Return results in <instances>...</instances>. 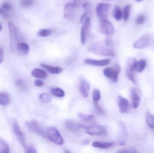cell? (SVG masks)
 <instances>
[{
    "mask_svg": "<svg viewBox=\"0 0 154 153\" xmlns=\"http://www.w3.org/2000/svg\"><path fill=\"white\" fill-rule=\"evenodd\" d=\"M108 46L101 44H94L88 48L89 52L102 56L113 57L115 56L114 51L108 47Z\"/></svg>",
    "mask_w": 154,
    "mask_h": 153,
    "instance_id": "6da1fadb",
    "label": "cell"
},
{
    "mask_svg": "<svg viewBox=\"0 0 154 153\" xmlns=\"http://www.w3.org/2000/svg\"><path fill=\"white\" fill-rule=\"evenodd\" d=\"M25 126L28 130L31 133L37 134L42 137L45 139H47L46 130L44 131L42 127L35 120L30 121H26Z\"/></svg>",
    "mask_w": 154,
    "mask_h": 153,
    "instance_id": "7a4b0ae2",
    "label": "cell"
},
{
    "mask_svg": "<svg viewBox=\"0 0 154 153\" xmlns=\"http://www.w3.org/2000/svg\"><path fill=\"white\" fill-rule=\"evenodd\" d=\"M47 138L51 141L58 145H61L64 143V140L56 128L51 127L46 130Z\"/></svg>",
    "mask_w": 154,
    "mask_h": 153,
    "instance_id": "3957f363",
    "label": "cell"
},
{
    "mask_svg": "<svg viewBox=\"0 0 154 153\" xmlns=\"http://www.w3.org/2000/svg\"><path fill=\"white\" fill-rule=\"evenodd\" d=\"M120 71L121 67L119 65L116 64L114 66L105 68L103 71V73L106 77L110 79L113 82H116Z\"/></svg>",
    "mask_w": 154,
    "mask_h": 153,
    "instance_id": "277c9868",
    "label": "cell"
},
{
    "mask_svg": "<svg viewBox=\"0 0 154 153\" xmlns=\"http://www.w3.org/2000/svg\"><path fill=\"white\" fill-rule=\"evenodd\" d=\"M99 29L100 32L104 35L109 36L115 33V28L113 24L107 19L100 20Z\"/></svg>",
    "mask_w": 154,
    "mask_h": 153,
    "instance_id": "5b68a950",
    "label": "cell"
},
{
    "mask_svg": "<svg viewBox=\"0 0 154 153\" xmlns=\"http://www.w3.org/2000/svg\"><path fill=\"white\" fill-rule=\"evenodd\" d=\"M110 8L109 4L100 3L96 6V10L97 16L100 20L106 19L108 12Z\"/></svg>",
    "mask_w": 154,
    "mask_h": 153,
    "instance_id": "8992f818",
    "label": "cell"
},
{
    "mask_svg": "<svg viewBox=\"0 0 154 153\" xmlns=\"http://www.w3.org/2000/svg\"><path fill=\"white\" fill-rule=\"evenodd\" d=\"M12 127L16 137L25 150L27 146L26 145L25 137H24L22 131L20 129L19 124L16 120H14V121H13Z\"/></svg>",
    "mask_w": 154,
    "mask_h": 153,
    "instance_id": "52a82bcc",
    "label": "cell"
},
{
    "mask_svg": "<svg viewBox=\"0 0 154 153\" xmlns=\"http://www.w3.org/2000/svg\"><path fill=\"white\" fill-rule=\"evenodd\" d=\"M84 129L86 133L91 136H100L104 134L106 131V128L103 126H85Z\"/></svg>",
    "mask_w": 154,
    "mask_h": 153,
    "instance_id": "ba28073f",
    "label": "cell"
},
{
    "mask_svg": "<svg viewBox=\"0 0 154 153\" xmlns=\"http://www.w3.org/2000/svg\"><path fill=\"white\" fill-rule=\"evenodd\" d=\"M151 44V37L148 34H146L135 41L133 47L137 49H141L147 47Z\"/></svg>",
    "mask_w": 154,
    "mask_h": 153,
    "instance_id": "9c48e42d",
    "label": "cell"
},
{
    "mask_svg": "<svg viewBox=\"0 0 154 153\" xmlns=\"http://www.w3.org/2000/svg\"><path fill=\"white\" fill-rule=\"evenodd\" d=\"M75 9L72 6L70 2L66 4L64 6V18L69 21L73 20L76 16Z\"/></svg>",
    "mask_w": 154,
    "mask_h": 153,
    "instance_id": "30bf717a",
    "label": "cell"
},
{
    "mask_svg": "<svg viewBox=\"0 0 154 153\" xmlns=\"http://www.w3.org/2000/svg\"><path fill=\"white\" fill-rule=\"evenodd\" d=\"M136 61V59L134 57L129 58L128 59V62L126 69L127 76L128 77V79L135 84H137V81H136L135 78L134 73L132 72H131V70Z\"/></svg>",
    "mask_w": 154,
    "mask_h": 153,
    "instance_id": "8fae6325",
    "label": "cell"
},
{
    "mask_svg": "<svg viewBox=\"0 0 154 153\" xmlns=\"http://www.w3.org/2000/svg\"><path fill=\"white\" fill-rule=\"evenodd\" d=\"M84 63L87 64L95 66H103L108 65L111 63V59L109 58L97 60L91 58H86L84 60Z\"/></svg>",
    "mask_w": 154,
    "mask_h": 153,
    "instance_id": "7c38bea8",
    "label": "cell"
},
{
    "mask_svg": "<svg viewBox=\"0 0 154 153\" xmlns=\"http://www.w3.org/2000/svg\"><path fill=\"white\" fill-rule=\"evenodd\" d=\"M66 127L69 131L77 133L81 129H84L85 126L71 120H67L66 123Z\"/></svg>",
    "mask_w": 154,
    "mask_h": 153,
    "instance_id": "4fadbf2b",
    "label": "cell"
},
{
    "mask_svg": "<svg viewBox=\"0 0 154 153\" xmlns=\"http://www.w3.org/2000/svg\"><path fill=\"white\" fill-rule=\"evenodd\" d=\"M90 84L88 82L82 79L81 82L80 91L82 95L84 98H87L89 93Z\"/></svg>",
    "mask_w": 154,
    "mask_h": 153,
    "instance_id": "5bb4252c",
    "label": "cell"
},
{
    "mask_svg": "<svg viewBox=\"0 0 154 153\" xmlns=\"http://www.w3.org/2000/svg\"><path fill=\"white\" fill-rule=\"evenodd\" d=\"M118 99L119 107L120 113L122 114L126 113L128 109V100L121 96H119Z\"/></svg>",
    "mask_w": 154,
    "mask_h": 153,
    "instance_id": "9a60e30c",
    "label": "cell"
},
{
    "mask_svg": "<svg viewBox=\"0 0 154 153\" xmlns=\"http://www.w3.org/2000/svg\"><path fill=\"white\" fill-rule=\"evenodd\" d=\"M146 66V61L144 59H142L139 61H137L132 68V72H141L144 70Z\"/></svg>",
    "mask_w": 154,
    "mask_h": 153,
    "instance_id": "2e32d148",
    "label": "cell"
},
{
    "mask_svg": "<svg viewBox=\"0 0 154 153\" xmlns=\"http://www.w3.org/2000/svg\"><path fill=\"white\" fill-rule=\"evenodd\" d=\"M40 66L46 70H48L49 72L54 74H60L63 71V69L61 67L59 66H52L46 64L45 63H41Z\"/></svg>",
    "mask_w": 154,
    "mask_h": 153,
    "instance_id": "e0dca14e",
    "label": "cell"
},
{
    "mask_svg": "<svg viewBox=\"0 0 154 153\" xmlns=\"http://www.w3.org/2000/svg\"><path fill=\"white\" fill-rule=\"evenodd\" d=\"M133 106L135 109L137 108L140 104V97L136 89H133L132 91Z\"/></svg>",
    "mask_w": 154,
    "mask_h": 153,
    "instance_id": "ac0fdd59",
    "label": "cell"
},
{
    "mask_svg": "<svg viewBox=\"0 0 154 153\" xmlns=\"http://www.w3.org/2000/svg\"><path fill=\"white\" fill-rule=\"evenodd\" d=\"M32 75L33 77L39 79H43L48 76L47 72L42 69L35 68L32 72Z\"/></svg>",
    "mask_w": 154,
    "mask_h": 153,
    "instance_id": "d6986e66",
    "label": "cell"
},
{
    "mask_svg": "<svg viewBox=\"0 0 154 153\" xmlns=\"http://www.w3.org/2000/svg\"><path fill=\"white\" fill-rule=\"evenodd\" d=\"M114 143L111 142H93L92 143V146L93 147L96 148H101V149H107L113 146Z\"/></svg>",
    "mask_w": 154,
    "mask_h": 153,
    "instance_id": "ffe728a7",
    "label": "cell"
},
{
    "mask_svg": "<svg viewBox=\"0 0 154 153\" xmlns=\"http://www.w3.org/2000/svg\"><path fill=\"white\" fill-rule=\"evenodd\" d=\"M17 48L18 51L23 54H28L29 52V47L28 44L23 42L19 43L17 45Z\"/></svg>",
    "mask_w": 154,
    "mask_h": 153,
    "instance_id": "44dd1931",
    "label": "cell"
},
{
    "mask_svg": "<svg viewBox=\"0 0 154 153\" xmlns=\"http://www.w3.org/2000/svg\"><path fill=\"white\" fill-rule=\"evenodd\" d=\"M50 91L52 95L58 98H62L65 95V92L60 88L53 87L51 88Z\"/></svg>",
    "mask_w": 154,
    "mask_h": 153,
    "instance_id": "7402d4cb",
    "label": "cell"
},
{
    "mask_svg": "<svg viewBox=\"0 0 154 153\" xmlns=\"http://www.w3.org/2000/svg\"><path fill=\"white\" fill-rule=\"evenodd\" d=\"M10 153V148L8 143L0 138V153Z\"/></svg>",
    "mask_w": 154,
    "mask_h": 153,
    "instance_id": "603a6c76",
    "label": "cell"
},
{
    "mask_svg": "<svg viewBox=\"0 0 154 153\" xmlns=\"http://www.w3.org/2000/svg\"><path fill=\"white\" fill-rule=\"evenodd\" d=\"M10 102V98L7 93H0V105L7 106Z\"/></svg>",
    "mask_w": 154,
    "mask_h": 153,
    "instance_id": "cb8c5ba5",
    "label": "cell"
},
{
    "mask_svg": "<svg viewBox=\"0 0 154 153\" xmlns=\"http://www.w3.org/2000/svg\"><path fill=\"white\" fill-rule=\"evenodd\" d=\"M15 84L17 87L23 91H25L28 89L27 84L21 79H18L15 81Z\"/></svg>",
    "mask_w": 154,
    "mask_h": 153,
    "instance_id": "d4e9b609",
    "label": "cell"
},
{
    "mask_svg": "<svg viewBox=\"0 0 154 153\" xmlns=\"http://www.w3.org/2000/svg\"><path fill=\"white\" fill-rule=\"evenodd\" d=\"M39 99L43 103H50L52 100V97L48 93H42L40 95Z\"/></svg>",
    "mask_w": 154,
    "mask_h": 153,
    "instance_id": "484cf974",
    "label": "cell"
},
{
    "mask_svg": "<svg viewBox=\"0 0 154 153\" xmlns=\"http://www.w3.org/2000/svg\"><path fill=\"white\" fill-rule=\"evenodd\" d=\"M146 121L147 125L151 128H154V116L147 112L146 115Z\"/></svg>",
    "mask_w": 154,
    "mask_h": 153,
    "instance_id": "4316f807",
    "label": "cell"
},
{
    "mask_svg": "<svg viewBox=\"0 0 154 153\" xmlns=\"http://www.w3.org/2000/svg\"><path fill=\"white\" fill-rule=\"evenodd\" d=\"M100 93L99 90L98 89H95L93 90V93H92V99H93V103L94 104L98 103V102L100 100Z\"/></svg>",
    "mask_w": 154,
    "mask_h": 153,
    "instance_id": "83f0119b",
    "label": "cell"
},
{
    "mask_svg": "<svg viewBox=\"0 0 154 153\" xmlns=\"http://www.w3.org/2000/svg\"><path fill=\"white\" fill-rule=\"evenodd\" d=\"M114 16L117 21H120L122 19V12L119 6H116L115 7L114 10Z\"/></svg>",
    "mask_w": 154,
    "mask_h": 153,
    "instance_id": "f1b7e54d",
    "label": "cell"
},
{
    "mask_svg": "<svg viewBox=\"0 0 154 153\" xmlns=\"http://www.w3.org/2000/svg\"><path fill=\"white\" fill-rule=\"evenodd\" d=\"M78 116L82 120H85L87 122H91L95 120L94 116L92 115H88L87 114L79 113Z\"/></svg>",
    "mask_w": 154,
    "mask_h": 153,
    "instance_id": "f546056e",
    "label": "cell"
},
{
    "mask_svg": "<svg viewBox=\"0 0 154 153\" xmlns=\"http://www.w3.org/2000/svg\"><path fill=\"white\" fill-rule=\"evenodd\" d=\"M52 30L50 29H43L40 30L38 32V35L41 37H47L49 36L50 35L52 34Z\"/></svg>",
    "mask_w": 154,
    "mask_h": 153,
    "instance_id": "4dcf8cb0",
    "label": "cell"
},
{
    "mask_svg": "<svg viewBox=\"0 0 154 153\" xmlns=\"http://www.w3.org/2000/svg\"><path fill=\"white\" fill-rule=\"evenodd\" d=\"M130 10H131V5L130 4H128L124 7V10H123V18L125 22L128 20L129 18Z\"/></svg>",
    "mask_w": 154,
    "mask_h": 153,
    "instance_id": "1f68e13d",
    "label": "cell"
},
{
    "mask_svg": "<svg viewBox=\"0 0 154 153\" xmlns=\"http://www.w3.org/2000/svg\"><path fill=\"white\" fill-rule=\"evenodd\" d=\"M8 27L12 37H17V31H16V28L13 23L12 22H9L8 23Z\"/></svg>",
    "mask_w": 154,
    "mask_h": 153,
    "instance_id": "d6a6232c",
    "label": "cell"
},
{
    "mask_svg": "<svg viewBox=\"0 0 154 153\" xmlns=\"http://www.w3.org/2000/svg\"><path fill=\"white\" fill-rule=\"evenodd\" d=\"M34 0H22L20 2L21 7L28 8L32 6L34 3Z\"/></svg>",
    "mask_w": 154,
    "mask_h": 153,
    "instance_id": "836d02e7",
    "label": "cell"
},
{
    "mask_svg": "<svg viewBox=\"0 0 154 153\" xmlns=\"http://www.w3.org/2000/svg\"><path fill=\"white\" fill-rule=\"evenodd\" d=\"M87 36L85 30L82 26L81 28L80 40L81 42L82 45H85V43H86V36Z\"/></svg>",
    "mask_w": 154,
    "mask_h": 153,
    "instance_id": "e575fe53",
    "label": "cell"
},
{
    "mask_svg": "<svg viewBox=\"0 0 154 153\" xmlns=\"http://www.w3.org/2000/svg\"><path fill=\"white\" fill-rule=\"evenodd\" d=\"M73 2L71 3V5L74 8H79L80 7L81 5L82 4V3L84 1V0H73Z\"/></svg>",
    "mask_w": 154,
    "mask_h": 153,
    "instance_id": "d590c367",
    "label": "cell"
},
{
    "mask_svg": "<svg viewBox=\"0 0 154 153\" xmlns=\"http://www.w3.org/2000/svg\"><path fill=\"white\" fill-rule=\"evenodd\" d=\"M145 21V17L144 15L141 14L139 15L137 18L136 23L137 25H142L144 23Z\"/></svg>",
    "mask_w": 154,
    "mask_h": 153,
    "instance_id": "8d00e7d4",
    "label": "cell"
},
{
    "mask_svg": "<svg viewBox=\"0 0 154 153\" xmlns=\"http://www.w3.org/2000/svg\"><path fill=\"white\" fill-rule=\"evenodd\" d=\"M2 7L5 10L10 11L12 9L13 7L12 5L10 3L8 2H5L3 4Z\"/></svg>",
    "mask_w": 154,
    "mask_h": 153,
    "instance_id": "74e56055",
    "label": "cell"
},
{
    "mask_svg": "<svg viewBox=\"0 0 154 153\" xmlns=\"http://www.w3.org/2000/svg\"><path fill=\"white\" fill-rule=\"evenodd\" d=\"M25 152L27 153H37L36 149L32 146H27L25 149Z\"/></svg>",
    "mask_w": 154,
    "mask_h": 153,
    "instance_id": "f35d334b",
    "label": "cell"
},
{
    "mask_svg": "<svg viewBox=\"0 0 154 153\" xmlns=\"http://www.w3.org/2000/svg\"><path fill=\"white\" fill-rule=\"evenodd\" d=\"M34 84L38 87H42L44 85V82L41 80H36L34 82Z\"/></svg>",
    "mask_w": 154,
    "mask_h": 153,
    "instance_id": "ab89813d",
    "label": "cell"
},
{
    "mask_svg": "<svg viewBox=\"0 0 154 153\" xmlns=\"http://www.w3.org/2000/svg\"><path fill=\"white\" fill-rule=\"evenodd\" d=\"M0 14L2 15V16H3V17H5L6 18H10V16L9 15L5 12V11L3 10H2L0 8Z\"/></svg>",
    "mask_w": 154,
    "mask_h": 153,
    "instance_id": "60d3db41",
    "label": "cell"
},
{
    "mask_svg": "<svg viewBox=\"0 0 154 153\" xmlns=\"http://www.w3.org/2000/svg\"><path fill=\"white\" fill-rule=\"evenodd\" d=\"M4 50L3 49H0V64L3 61Z\"/></svg>",
    "mask_w": 154,
    "mask_h": 153,
    "instance_id": "b9f144b4",
    "label": "cell"
},
{
    "mask_svg": "<svg viewBox=\"0 0 154 153\" xmlns=\"http://www.w3.org/2000/svg\"><path fill=\"white\" fill-rule=\"evenodd\" d=\"M89 143L90 140H88V139H86V140H83L82 142V143L83 145H86L88 144Z\"/></svg>",
    "mask_w": 154,
    "mask_h": 153,
    "instance_id": "7bdbcfd3",
    "label": "cell"
},
{
    "mask_svg": "<svg viewBox=\"0 0 154 153\" xmlns=\"http://www.w3.org/2000/svg\"><path fill=\"white\" fill-rule=\"evenodd\" d=\"M2 29V22H0V31Z\"/></svg>",
    "mask_w": 154,
    "mask_h": 153,
    "instance_id": "ee69618b",
    "label": "cell"
},
{
    "mask_svg": "<svg viewBox=\"0 0 154 153\" xmlns=\"http://www.w3.org/2000/svg\"><path fill=\"white\" fill-rule=\"evenodd\" d=\"M144 1V0H136V1L137 2H140L142 1Z\"/></svg>",
    "mask_w": 154,
    "mask_h": 153,
    "instance_id": "f6af8a7d",
    "label": "cell"
},
{
    "mask_svg": "<svg viewBox=\"0 0 154 153\" xmlns=\"http://www.w3.org/2000/svg\"><path fill=\"white\" fill-rule=\"evenodd\" d=\"M65 153H70V152H69V151H67V150H66V151H65Z\"/></svg>",
    "mask_w": 154,
    "mask_h": 153,
    "instance_id": "bcb514c9",
    "label": "cell"
},
{
    "mask_svg": "<svg viewBox=\"0 0 154 153\" xmlns=\"http://www.w3.org/2000/svg\"><path fill=\"white\" fill-rule=\"evenodd\" d=\"M103 1H112V0H103Z\"/></svg>",
    "mask_w": 154,
    "mask_h": 153,
    "instance_id": "7dc6e473",
    "label": "cell"
}]
</instances>
